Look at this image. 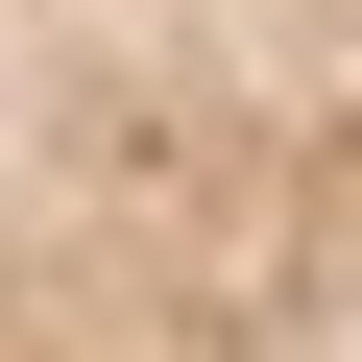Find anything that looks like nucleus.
I'll list each match as a JSON object with an SVG mask.
<instances>
[{
	"mask_svg": "<svg viewBox=\"0 0 362 362\" xmlns=\"http://www.w3.org/2000/svg\"><path fill=\"white\" fill-rule=\"evenodd\" d=\"M0 362H362V0H0Z\"/></svg>",
	"mask_w": 362,
	"mask_h": 362,
	"instance_id": "nucleus-1",
	"label": "nucleus"
}]
</instances>
